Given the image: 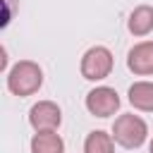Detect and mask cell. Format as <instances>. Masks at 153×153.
Returning <instances> with one entry per match:
<instances>
[{"label":"cell","instance_id":"30bf717a","mask_svg":"<svg viewBox=\"0 0 153 153\" xmlns=\"http://www.w3.org/2000/svg\"><path fill=\"white\" fill-rule=\"evenodd\" d=\"M84 153H115V139L112 134L103 131V129H96L86 136L84 141Z\"/></svg>","mask_w":153,"mask_h":153},{"label":"cell","instance_id":"6da1fadb","mask_svg":"<svg viewBox=\"0 0 153 153\" xmlns=\"http://www.w3.org/2000/svg\"><path fill=\"white\" fill-rule=\"evenodd\" d=\"M5 84L12 96H19V98L33 96L43 86V69L33 60H19L7 69Z\"/></svg>","mask_w":153,"mask_h":153},{"label":"cell","instance_id":"8992f818","mask_svg":"<svg viewBox=\"0 0 153 153\" xmlns=\"http://www.w3.org/2000/svg\"><path fill=\"white\" fill-rule=\"evenodd\" d=\"M127 67L136 76H151L153 74V41H141L131 45L127 53Z\"/></svg>","mask_w":153,"mask_h":153},{"label":"cell","instance_id":"8fae6325","mask_svg":"<svg viewBox=\"0 0 153 153\" xmlns=\"http://www.w3.org/2000/svg\"><path fill=\"white\" fill-rule=\"evenodd\" d=\"M148 153H153V139H151V143H148Z\"/></svg>","mask_w":153,"mask_h":153},{"label":"cell","instance_id":"9c48e42d","mask_svg":"<svg viewBox=\"0 0 153 153\" xmlns=\"http://www.w3.org/2000/svg\"><path fill=\"white\" fill-rule=\"evenodd\" d=\"M31 153H65V141L57 131H36L31 136Z\"/></svg>","mask_w":153,"mask_h":153},{"label":"cell","instance_id":"52a82bcc","mask_svg":"<svg viewBox=\"0 0 153 153\" xmlns=\"http://www.w3.org/2000/svg\"><path fill=\"white\" fill-rule=\"evenodd\" d=\"M127 29L134 36H148L153 31V7L151 5H139L131 10L127 19Z\"/></svg>","mask_w":153,"mask_h":153},{"label":"cell","instance_id":"3957f363","mask_svg":"<svg viewBox=\"0 0 153 153\" xmlns=\"http://www.w3.org/2000/svg\"><path fill=\"white\" fill-rule=\"evenodd\" d=\"M112 65H115L112 53L105 45H93V48H88L84 53L79 69H81L84 79H88V81H103L105 76H110Z\"/></svg>","mask_w":153,"mask_h":153},{"label":"cell","instance_id":"5b68a950","mask_svg":"<svg viewBox=\"0 0 153 153\" xmlns=\"http://www.w3.org/2000/svg\"><path fill=\"white\" fill-rule=\"evenodd\" d=\"M62 122V110L53 100H38L29 110V124L36 131H57Z\"/></svg>","mask_w":153,"mask_h":153},{"label":"cell","instance_id":"7a4b0ae2","mask_svg":"<svg viewBox=\"0 0 153 153\" xmlns=\"http://www.w3.org/2000/svg\"><path fill=\"white\" fill-rule=\"evenodd\" d=\"M112 139L122 148H139L148 139V124L143 117H139L134 112L120 115L112 122Z\"/></svg>","mask_w":153,"mask_h":153},{"label":"cell","instance_id":"ba28073f","mask_svg":"<svg viewBox=\"0 0 153 153\" xmlns=\"http://www.w3.org/2000/svg\"><path fill=\"white\" fill-rule=\"evenodd\" d=\"M129 103L131 108L141 110V112H153V81H134L129 86Z\"/></svg>","mask_w":153,"mask_h":153},{"label":"cell","instance_id":"277c9868","mask_svg":"<svg viewBox=\"0 0 153 153\" xmlns=\"http://www.w3.org/2000/svg\"><path fill=\"white\" fill-rule=\"evenodd\" d=\"M86 110L93 117H110L120 110V93L110 86H96L86 93Z\"/></svg>","mask_w":153,"mask_h":153}]
</instances>
